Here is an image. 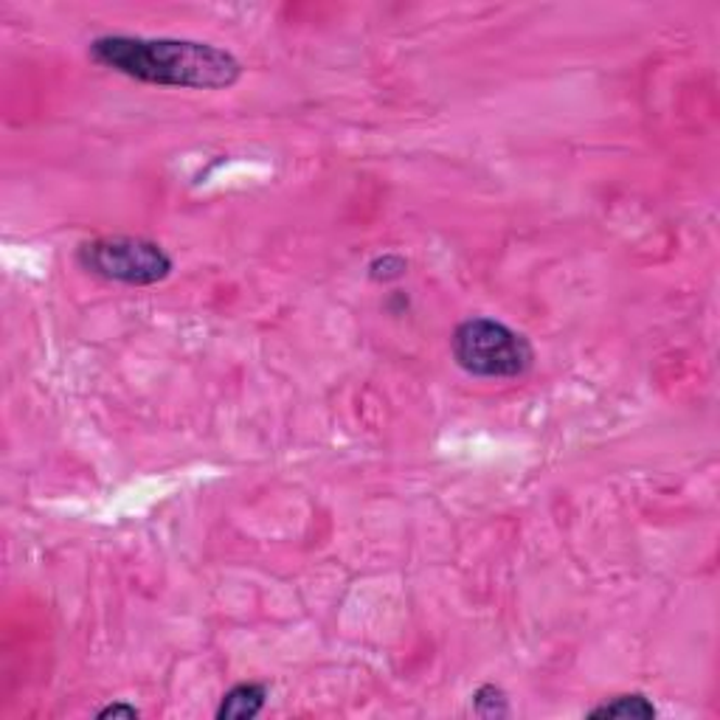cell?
Returning a JSON list of instances; mask_svg holds the SVG:
<instances>
[{
  "label": "cell",
  "mask_w": 720,
  "mask_h": 720,
  "mask_svg": "<svg viewBox=\"0 0 720 720\" xmlns=\"http://www.w3.org/2000/svg\"><path fill=\"white\" fill-rule=\"evenodd\" d=\"M88 54L102 68L160 88L226 90L243 77L231 51L197 40L104 35L90 42Z\"/></svg>",
  "instance_id": "1"
},
{
  "label": "cell",
  "mask_w": 720,
  "mask_h": 720,
  "mask_svg": "<svg viewBox=\"0 0 720 720\" xmlns=\"http://www.w3.org/2000/svg\"><path fill=\"white\" fill-rule=\"evenodd\" d=\"M450 352L462 372L487 381H510L524 377L535 363V349L504 321L467 319L453 330Z\"/></svg>",
  "instance_id": "2"
},
{
  "label": "cell",
  "mask_w": 720,
  "mask_h": 720,
  "mask_svg": "<svg viewBox=\"0 0 720 720\" xmlns=\"http://www.w3.org/2000/svg\"><path fill=\"white\" fill-rule=\"evenodd\" d=\"M77 262L88 273L104 282L127 284V287H150L169 279L175 262L167 250L144 236H97L82 243L77 250Z\"/></svg>",
  "instance_id": "3"
},
{
  "label": "cell",
  "mask_w": 720,
  "mask_h": 720,
  "mask_svg": "<svg viewBox=\"0 0 720 720\" xmlns=\"http://www.w3.org/2000/svg\"><path fill=\"white\" fill-rule=\"evenodd\" d=\"M265 700H268V686L257 681H243L234 684L229 693L222 695L220 707H217V720H250L262 712Z\"/></svg>",
  "instance_id": "4"
},
{
  "label": "cell",
  "mask_w": 720,
  "mask_h": 720,
  "mask_svg": "<svg viewBox=\"0 0 720 720\" xmlns=\"http://www.w3.org/2000/svg\"><path fill=\"white\" fill-rule=\"evenodd\" d=\"M589 718L594 720H608V718H625V720H653L656 718V707L651 698H644L642 693H625L614 695V698L596 704L589 709Z\"/></svg>",
  "instance_id": "5"
},
{
  "label": "cell",
  "mask_w": 720,
  "mask_h": 720,
  "mask_svg": "<svg viewBox=\"0 0 720 720\" xmlns=\"http://www.w3.org/2000/svg\"><path fill=\"white\" fill-rule=\"evenodd\" d=\"M471 709L473 715L487 720L506 718L510 715V698H506V693L499 684H481L471 695Z\"/></svg>",
  "instance_id": "6"
},
{
  "label": "cell",
  "mask_w": 720,
  "mask_h": 720,
  "mask_svg": "<svg viewBox=\"0 0 720 720\" xmlns=\"http://www.w3.org/2000/svg\"><path fill=\"white\" fill-rule=\"evenodd\" d=\"M409 273V262L400 254H383L369 262V279L374 282H397Z\"/></svg>",
  "instance_id": "7"
},
{
  "label": "cell",
  "mask_w": 720,
  "mask_h": 720,
  "mask_svg": "<svg viewBox=\"0 0 720 720\" xmlns=\"http://www.w3.org/2000/svg\"><path fill=\"white\" fill-rule=\"evenodd\" d=\"M99 718L107 720V718H127V720H136L139 718V709L132 707V704H125V700H116V704H107V707L99 709Z\"/></svg>",
  "instance_id": "8"
}]
</instances>
